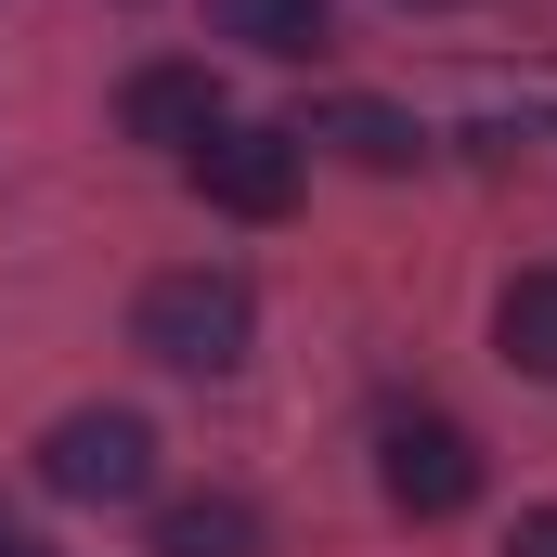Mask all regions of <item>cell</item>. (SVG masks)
<instances>
[{
  "label": "cell",
  "instance_id": "obj_1",
  "mask_svg": "<svg viewBox=\"0 0 557 557\" xmlns=\"http://www.w3.org/2000/svg\"><path fill=\"white\" fill-rule=\"evenodd\" d=\"M131 337L169 363V376H234L247 363V337H260V298H247V273H156L131 298Z\"/></svg>",
  "mask_w": 557,
  "mask_h": 557
},
{
  "label": "cell",
  "instance_id": "obj_2",
  "mask_svg": "<svg viewBox=\"0 0 557 557\" xmlns=\"http://www.w3.org/2000/svg\"><path fill=\"white\" fill-rule=\"evenodd\" d=\"M39 480L65 493V506H143L156 493V428L131 403H78V416L39 428Z\"/></svg>",
  "mask_w": 557,
  "mask_h": 557
},
{
  "label": "cell",
  "instance_id": "obj_3",
  "mask_svg": "<svg viewBox=\"0 0 557 557\" xmlns=\"http://www.w3.org/2000/svg\"><path fill=\"white\" fill-rule=\"evenodd\" d=\"M376 480H389L403 519H467L480 506V441L454 416H389L376 428Z\"/></svg>",
  "mask_w": 557,
  "mask_h": 557
},
{
  "label": "cell",
  "instance_id": "obj_4",
  "mask_svg": "<svg viewBox=\"0 0 557 557\" xmlns=\"http://www.w3.org/2000/svg\"><path fill=\"white\" fill-rule=\"evenodd\" d=\"M195 195L221 221H285L298 208V131H260V117H221L195 143Z\"/></svg>",
  "mask_w": 557,
  "mask_h": 557
},
{
  "label": "cell",
  "instance_id": "obj_5",
  "mask_svg": "<svg viewBox=\"0 0 557 557\" xmlns=\"http://www.w3.org/2000/svg\"><path fill=\"white\" fill-rule=\"evenodd\" d=\"M117 131H131V143H182V156H195V143L221 131V78H208V65H131Z\"/></svg>",
  "mask_w": 557,
  "mask_h": 557
},
{
  "label": "cell",
  "instance_id": "obj_6",
  "mask_svg": "<svg viewBox=\"0 0 557 557\" xmlns=\"http://www.w3.org/2000/svg\"><path fill=\"white\" fill-rule=\"evenodd\" d=\"M143 557H260V506L247 493H169Z\"/></svg>",
  "mask_w": 557,
  "mask_h": 557
},
{
  "label": "cell",
  "instance_id": "obj_7",
  "mask_svg": "<svg viewBox=\"0 0 557 557\" xmlns=\"http://www.w3.org/2000/svg\"><path fill=\"white\" fill-rule=\"evenodd\" d=\"M208 26L247 39V52H273V65H311L337 39V0H208Z\"/></svg>",
  "mask_w": 557,
  "mask_h": 557
},
{
  "label": "cell",
  "instance_id": "obj_8",
  "mask_svg": "<svg viewBox=\"0 0 557 557\" xmlns=\"http://www.w3.org/2000/svg\"><path fill=\"white\" fill-rule=\"evenodd\" d=\"M311 143H337V156H350V169H376V182L428 156V131L403 117V104H376V91H350V104H324V117H311Z\"/></svg>",
  "mask_w": 557,
  "mask_h": 557
},
{
  "label": "cell",
  "instance_id": "obj_9",
  "mask_svg": "<svg viewBox=\"0 0 557 557\" xmlns=\"http://www.w3.org/2000/svg\"><path fill=\"white\" fill-rule=\"evenodd\" d=\"M493 350H506L519 376H557V273H506V298H493Z\"/></svg>",
  "mask_w": 557,
  "mask_h": 557
},
{
  "label": "cell",
  "instance_id": "obj_10",
  "mask_svg": "<svg viewBox=\"0 0 557 557\" xmlns=\"http://www.w3.org/2000/svg\"><path fill=\"white\" fill-rule=\"evenodd\" d=\"M506 557H557V506H519V532H506Z\"/></svg>",
  "mask_w": 557,
  "mask_h": 557
},
{
  "label": "cell",
  "instance_id": "obj_11",
  "mask_svg": "<svg viewBox=\"0 0 557 557\" xmlns=\"http://www.w3.org/2000/svg\"><path fill=\"white\" fill-rule=\"evenodd\" d=\"M0 557H52V545H13V532H0Z\"/></svg>",
  "mask_w": 557,
  "mask_h": 557
},
{
  "label": "cell",
  "instance_id": "obj_12",
  "mask_svg": "<svg viewBox=\"0 0 557 557\" xmlns=\"http://www.w3.org/2000/svg\"><path fill=\"white\" fill-rule=\"evenodd\" d=\"M403 13H454V0H403Z\"/></svg>",
  "mask_w": 557,
  "mask_h": 557
}]
</instances>
